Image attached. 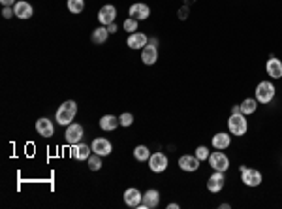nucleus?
<instances>
[{
	"label": "nucleus",
	"instance_id": "obj_1",
	"mask_svg": "<svg viewBox=\"0 0 282 209\" xmlns=\"http://www.w3.org/2000/svg\"><path fill=\"white\" fill-rule=\"evenodd\" d=\"M75 115H77V104H75L73 100H66L64 104L58 106L55 119L58 125L68 126V125H71V121L75 119Z\"/></svg>",
	"mask_w": 282,
	"mask_h": 209
},
{
	"label": "nucleus",
	"instance_id": "obj_2",
	"mask_svg": "<svg viewBox=\"0 0 282 209\" xmlns=\"http://www.w3.org/2000/svg\"><path fill=\"white\" fill-rule=\"evenodd\" d=\"M228 130L231 136H245L247 130H248V121H247V115L243 113H231L229 119H228Z\"/></svg>",
	"mask_w": 282,
	"mask_h": 209
},
{
	"label": "nucleus",
	"instance_id": "obj_3",
	"mask_svg": "<svg viewBox=\"0 0 282 209\" xmlns=\"http://www.w3.org/2000/svg\"><path fill=\"white\" fill-rule=\"evenodd\" d=\"M275 93H277V89H275V85L271 83V81H260L258 87H256V100H258V104H264V106L271 104L273 98H275Z\"/></svg>",
	"mask_w": 282,
	"mask_h": 209
},
{
	"label": "nucleus",
	"instance_id": "obj_4",
	"mask_svg": "<svg viewBox=\"0 0 282 209\" xmlns=\"http://www.w3.org/2000/svg\"><path fill=\"white\" fill-rule=\"evenodd\" d=\"M241 181L243 185H247V187H260L262 181H264V177H262V173L256 170V168H247V166H241Z\"/></svg>",
	"mask_w": 282,
	"mask_h": 209
},
{
	"label": "nucleus",
	"instance_id": "obj_5",
	"mask_svg": "<svg viewBox=\"0 0 282 209\" xmlns=\"http://www.w3.org/2000/svg\"><path fill=\"white\" fill-rule=\"evenodd\" d=\"M168 166H169L168 156L162 153V151L151 154V158H149V168H151L153 173H164V171L168 170Z\"/></svg>",
	"mask_w": 282,
	"mask_h": 209
},
{
	"label": "nucleus",
	"instance_id": "obj_6",
	"mask_svg": "<svg viewBox=\"0 0 282 209\" xmlns=\"http://www.w3.org/2000/svg\"><path fill=\"white\" fill-rule=\"evenodd\" d=\"M209 166L214 170V171H228L229 170V158L226 156L222 151H214V153L209 154Z\"/></svg>",
	"mask_w": 282,
	"mask_h": 209
},
{
	"label": "nucleus",
	"instance_id": "obj_7",
	"mask_svg": "<svg viewBox=\"0 0 282 209\" xmlns=\"http://www.w3.org/2000/svg\"><path fill=\"white\" fill-rule=\"evenodd\" d=\"M156 60H158V47H156V40H153L141 49V62L145 66H153L156 64Z\"/></svg>",
	"mask_w": 282,
	"mask_h": 209
},
{
	"label": "nucleus",
	"instance_id": "obj_8",
	"mask_svg": "<svg viewBox=\"0 0 282 209\" xmlns=\"http://www.w3.org/2000/svg\"><path fill=\"white\" fill-rule=\"evenodd\" d=\"M98 21H100V25H104V27L115 23V21H117V8H115L113 4L102 6L98 12Z\"/></svg>",
	"mask_w": 282,
	"mask_h": 209
},
{
	"label": "nucleus",
	"instance_id": "obj_9",
	"mask_svg": "<svg viewBox=\"0 0 282 209\" xmlns=\"http://www.w3.org/2000/svg\"><path fill=\"white\" fill-rule=\"evenodd\" d=\"M128 15H130L132 19H138V21H147L149 15H151V8H149L147 4H143V2H136V4L130 6Z\"/></svg>",
	"mask_w": 282,
	"mask_h": 209
},
{
	"label": "nucleus",
	"instance_id": "obj_10",
	"mask_svg": "<svg viewBox=\"0 0 282 209\" xmlns=\"http://www.w3.org/2000/svg\"><path fill=\"white\" fill-rule=\"evenodd\" d=\"M224 183H226L224 171H214L207 179V190L212 192V194H216V192H220L224 189Z\"/></svg>",
	"mask_w": 282,
	"mask_h": 209
},
{
	"label": "nucleus",
	"instance_id": "obj_11",
	"mask_svg": "<svg viewBox=\"0 0 282 209\" xmlns=\"http://www.w3.org/2000/svg\"><path fill=\"white\" fill-rule=\"evenodd\" d=\"M160 204V192L156 189H149L145 194H143V200H141V206L138 209H155L158 208Z\"/></svg>",
	"mask_w": 282,
	"mask_h": 209
},
{
	"label": "nucleus",
	"instance_id": "obj_12",
	"mask_svg": "<svg viewBox=\"0 0 282 209\" xmlns=\"http://www.w3.org/2000/svg\"><path fill=\"white\" fill-rule=\"evenodd\" d=\"M199 158H197L196 154H183L181 158H179V168L183 170V171H188V173H192V171H197L199 170Z\"/></svg>",
	"mask_w": 282,
	"mask_h": 209
},
{
	"label": "nucleus",
	"instance_id": "obj_13",
	"mask_svg": "<svg viewBox=\"0 0 282 209\" xmlns=\"http://www.w3.org/2000/svg\"><path fill=\"white\" fill-rule=\"evenodd\" d=\"M64 136H66V141L70 143V145H75V143H79L81 138H83V126L77 125V123H71V125L66 126V132H64Z\"/></svg>",
	"mask_w": 282,
	"mask_h": 209
},
{
	"label": "nucleus",
	"instance_id": "obj_14",
	"mask_svg": "<svg viewBox=\"0 0 282 209\" xmlns=\"http://www.w3.org/2000/svg\"><path fill=\"white\" fill-rule=\"evenodd\" d=\"M92 153H96L100 154V156H109L113 151V145H111V141L109 139H106V138H96L94 141H92Z\"/></svg>",
	"mask_w": 282,
	"mask_h": 209
},
{
	"label": "nucleus",
	"instance_id": "obj_15",
	"mask_svg": "<svg viewBox=\"0 0 282 209\" xmlns=\"http://www.w3.org/2000/svg\"><path fill=\"white\" fill-rule=\"evenodd\" d=\"M36 132L42 136V138H51L55 134V125L53 121H49L47 117H42L36 121Z\"/></svg>",
	"mask_w": 282,
	"mask_h": 209
},
{
	"label": "nucleus",
	"instance_id": "obj_16",
	"mask_svg": "<svg viewBox=\"0 0 282 209\" xmlns=\"http://www.w3.org/2000/svg\"><path fill=\"white\" fill-rule=\"evenodd\" d=\"M141 200H143V194L136 187H130V189L124 190V204H126L128 208H140Z\"/></svg>",
	"mask_w": 282,
	"mask_h": 209
},
{
	"label": "nucleus",
	"instance_id": "obj_17",
	"mask_svg": "<svg viewBox=\"0 0 282 209\" xmlns=\"http://www.w3.org/2000/svg\"><path fill=\"white\" fill-rule=\"evenodd\" d=\"M267 76L271 79H282V60H279L277 57H271L265 64Z\"/></svg>",
	"mask_w": 282,
	"mask_h": 209
},
{
	"label": "nucleus",
	"instance_id": "obj_18",
	"mask_svg": "<svg viewBox=\"0 0 282 209\" xmlns=\"http://www.w3.org/2000/svg\"><path fill=\"white\" fill-rule=\"evenodd\" d=\"M126 43L130 49H143V47L149 43V38H147V34H143V32H132V34L128 36Z\"/></svg>",
	"mask_w": 282,
	"mask_h": 209
},
{
	"label": "nucleus",
	"instance_id": "obj_19",
	"mask_svg": "<svg viewBox=\"0 0 282 209\" xmlns=\"http://www.w3.org/2000/svg\"><path fill=\"white\" fill-rule=\"evenodd\" d=\"M92 153V147L90 145H87V143H75V145H71V156L75 158V160H88V156Z\"/></svg>",
	"mask_w": 282,
	"mask_h": 209
},
{
	"label": "nucleus",
	"instance_id": "obj_20",
	"mask_svg": "<svg viewBox=\"0 0 282 209\" xmlns=\"http://www.w3.org/2000/svg\"><path fill=\"white\" fill-rule=\"evenodd\" d=\"M14 14H15V17H19V19H30L32 14H34V10H32V6L28 4L27 0H21V2H15Z\"/></svg>",
	"mask_w": 282,
	"mask_h": 209
},
{
	"label": "nucleus",
	"instance_id": "obj_21",
	"mask_svg": "<svg viewBox=\"0 0 282 209\" xmlns=\"http://www.w3.org/2000/svg\"><path fill=\"white\" fill-rule=\"evenodd\" d=\"M231 145V136L228 132H218L212 136V147L218 149V151H224Z\"/></svg>",
	"mask_w": 282,
	"mask_h": 209
},
{
	"label": "nucleus",
	"instance_id": "obj_22",
	"mask_svg": "<svg viewBox=\"0 0 282 209\" xmlns=\"http://www.w3.org/2000/svg\"><path fill=\"white\" fill-rule=\"evenodd\" d=\"M107 38H109V30H107V27H104V25H100L98 28H94V30H92V36H90L92 43H96V45L106 43L107 42Z\"/></svg>",
	"mask_w": 282,
	"mask_h": 209
},
{
	"label": "nucleus",
	"instance_id": "obj_23",
	"mask_svg": "<svg viewBox=\"0 0 282 209\" xmlns=\"http://www.w3.org/2000/svg\"><path fill=\"white\" fill-rule=\"evenodd\" d=\"M119 125H121V121H119L115 115H104V117L100 119V128L106 130V132H111V130H115Z\"/></svg>",
	"mask_w": 282,
	"mask_h": 209
},
{
	"label": "nucleus",
	"instance_id": "obj_24",
	"mask_svg": "<svg viewBox=\"0 0 282 209\" xmlns=\"http://www.w3.org/2000/svg\"><path fill=\"white\" fill-rule=\"evenodd\" d=\"M239 106H241V113H243V115H252V113H256V110H258V100H256V98H245Z\"/></svg>",
	"mask_w": 282,
	"mask_h": 209
},
{
	"label": "nucleus",
	"instance_id": "obj_25",
	"mask_svg": "<svg viewBox=\"0 0 282 209\" xmlns=\"http://www.w3.org/2000/svg\"><path fill=\"white\" fill-rule=\"evenodd\" d=\"M151 149L147 147V145H138L136 149H134V158L138 160V162H149V158H151Z\"/></svg>",
	"mask_w": 282,
	"mask_h": 209
},
{
	"label": "nucleus",
	"instance_id": "obj_26",
	"mask_svg": "<svg viewBox=\"0 0 282 209\" xmlns=\"http://www.w3.org/2000/svg\"><path fill=\"white\" fill-rule=\"evenodd\" d=\"M68 10L71 14H81L85 10V0H68Z\"/></svg>",
	"mask_w": 282,
	"mask_h": 209
},
{
	"label": "nucleus",
	"instance_id": "obj_27",
	"mask_svg": "<svg viewBox=\"0 0 282 209\" xmlns=\"http://www.w3.org/2000/svg\"><path fill=\"white\" fill-rule=\"evenodd\" d=\"M87 162H88V168H90L92 171H98L100 168H102V156H100V154H96V153L90 154Z\"/></svg>",
	"mask_w": 282,
	"mask_h": 209
},
{
	"label": "nucleus",
	"instance_id": "obj_28",
	"mask_svg": "<svg viewBox=\"0 0 282 209\" xmlns=\"http://www.w3.org/2000/svg\"><path fill=\"white\" fill-rule=\"evenodd\" d=\"M194 154H196L199 160H209V154H211V151L207 149V145H197L196 151H194Z\"/></svg>",
	"mask_w": 282,
	"mask_h": 209
},
{
	"label": "nucleus",
	"instance_id": "obj_29",
	"mask_svg": "<svg viewBox=\"0 0 282 209\" xmlns=\"http://www.w3.org/2000/svg\"><path fill=\"white\" fill-rule=\"evenodd\" d=\"M138 23H140L138 19H132V17H128L126 21H124V25H123V27H124V30H126V32H130V34H132V32H138Z\"/></svg>",
	"mask_w": 282,
	"mask_h": 209
},
{
	"label": "nucleus",
	"instance_id": "obj_30",
	"mask_svg": "<svg viewBox=\"0 0 282 209\" xmlns=\"http://www.w3.org/2000/svg\"><path fill=\"white\" fill-rule=\"evenodd\" d=\"M119 121H121V126L128 128V126H132V123H134V115L130 112H124L121 117H119Z\"/></svg>",
	"mask_w": 282,
	"mask_h": 209
},
{
	"label": "nucleus",
	"instance_id": "obj_31",
	"mask_svg": "<svg viewBox=\"0 0 282 209\" xmlns=\"http://www.w3.org/2000/svg\"><path fill=\"white\" fill-rule=\"evenodd\" d=\"M2 15H4V19H10L12 15H15L14 14V10L10 8V6H4V10H2Z\"/></svg>",
	"mask_w": 282,
	"mask_h": 209
},
{
	"label": "nucleus",
	"instance_id": "obj_32",
	"mask_svg": "<svg viewBox=\"0 0 282 209\" xmlns=\"http://www.w3.org/2000/svg\"><path fill=\"white\" fill-rule=\"evenodd\" d=\"M0 2H2V6H10V8L15 6V0H0Z\"/></svg>",
	"mask_w": 282,
	"mask_h": 209
},
{
	"label": "nucleus",
	"instance_id": "obj_33",
	"mask_svg": "<svg viewBox=\"0 0 282 209\" xmlns=\"http://www.w3.org/2000/svg\"><path fill=\"white\" fill-rule=\"evenodd\" d=\"M107 30H109V34L117 32V23H111V25H107Z\"/></svg>",
	"mask_w": 282,
	"mask_h": 209
},
{
	"label": "nucleus",
	"instance_id": "obj_34",
	"mask_svg": "<svg viewBox=\"0 0 282 209\" xmlns=\"http://www.w3.org/2000/svg\"><path fill=\"white\" fill-rule=\"evenodd\" d=\"M231 113H241V106H233L231 108Z\"/></svg>",
	"mask_w": 282,
	"mask_h": 209
},
{
	"label": "nucleus",
	"instance_id": "obj_35",
	"mask_svg": "<svg viewBox=\"0 0 282 209\" xmlns=\"http://www.w3.org/2000/svg\"><path fill=\"white\" fill-rule=\"evenodd\" d=\"M168 208L169 209H179V204H175V202H173V204H169Z\"/></svg>",
	"mask_w": 282,
	"mask_h": 209
},
{
	"label": "nucleus",
	"instance_id": "obj_36",
	"mask_svg": "<svg viewBox=\"0 0 282 209\" xmlns=\"http://www.w3.org/2000/svg\"><path fill=\"white\" fill-rule=\"evenodd\" d=\"M229 208H231L229 204H220V209H229Z\"/></svg>",
	"mask_w": 282,
	"mask_h": 209
},
{
	"label": "nucleus",
	"instance_id": "obj_37",
	"mask_svg": "<svg viewBox=\"0 0 282 209\" xmlns=\"http://www.w3.org/2000/svg\"><path fill=\"white\" fill-rule=\"evenodd\" d=\"M184 17H186V8H183V10H181V19H184Z\"/></svg>",
	"mask_w": 282,
	"mask_h": 209
}]
</instances>
